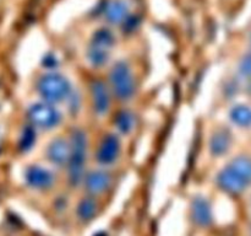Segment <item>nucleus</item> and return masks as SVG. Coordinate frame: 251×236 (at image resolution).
Returning <instances> with one entry per match:
<instances>
[{
	"label": "nucleus",
	"instance_id": "aec40b11",
	"mask_svg": "<svg viewBox=\"0 0 251 236\" xmlns=\"http://www.w3.org/2000/svg\"><path fill=\"white\" fill-rule=\"evenodd\" d=\"M240 71H242L244 75H249V74H251V57H247V58L242 61Z\"/></svg>",
	"mask_w": 251,
	"mask_h": 236
},
{
	"label": "nucleus",
	"instance_id": "f8f14e48",
	"mask_svg": "<svg viewBox=\"0 0 251 236\" xmlns=\"http://www.w3.org/2000/svg\"><path fill=\"white\" fill-rule=\"evenodd\" d=\"M191 214H193L194 221L200 226H207L212 221V211H211L210 204L205 198H201V197L194 199Z\"/></svg>",
	"mask_w": 251,
	"mask_h": 236
},
{
	"label": "nucleus",
	"instance_id": "9d476101",
	"mask_svg": "<svg viewBox=\"0 0 251 236\" xmlns=\"http://www.w3.org/2000/svg\"><path fill=\"white\" fill-rule=\"evenodd\" d=\"M83 179H85L86 189L95 196L103 193L105 189H108V187L110 186V182H112L110 175L105 172L104 170L91 171L90 174L83 177Z\"/></svg>",
	"mask_w": 251,
	"mask_h": 236
},
{
	"label": "nucleus",
	"instance_id": "6e6552de",
	"mask_svg": "<svg viewBox=\"0 0 251 236\" xmlns=\"http://www.w3.org/2000/svg\"><path fill=\"white\" fill-rule=\"evenodd\" d=\"M71 155L70 142L64 138H55L47 149V159L55 166H65L69 164Z\"/></svg>",
	"mask_w": 251,
	"mask_h": 236
},
{
	"label": "nucleus",
	"instance_id": "39448f33",
	"mask_svg": "<svg viewBox=\"0 0 251 236\" xmlns=\"http://www.w3.org/2000/svg\"><path fill=\"white\" fill-rule=\"evenodd\" d=\"M28 119L33 127L39 129H53L61 122V115L58 110L49 102H37L29 107Z\"/></svg>",
	"mask_w": 251,
	"mask_h": 236
},
{
	"label": "nucleus",
	"instance_id": "423d86ee",
	"mask_svg": "<svg viewBox=\"0 0 251 236\" xmlns=\"http://www.w3.org/2000/svg\"><path fill=\"white\" fill-rule=\"evenodd\" d=\"M120 149H122V144L117 135H105L97 150V161L104 166L114 164L119 157Z\"/></svg>",
	"mask_w": 251,
	"mask_h": 236
},
{
	"label": "nucleus",
	"instance_id": "f3484780",
	"mask_svg": "<svg viewBox=\"0 0 251 236\" xmlns=\"http://www.w3.org/2000/svg\"><path fill=\"white\" fill-rule=\"evenodd\" d=\"M92 44L110 49L113 47V44H114V37H113L112 32L107 31V30H100V31H98L97 33L95 34Z\"/></svg>",
	"mask_w": 251,
	"mask_h": 236
},
{
	"label": "nucleus",
	"instance_id": "4468645a",
	"mask_svg": "<svg viewBox=\"0 0 251 236\" xmlns=\"http://www.w3.org/2000/svg\"><path fill=\"white\" fill-rule=\"evenodd\" d=\"M110 49L103 48V47L96 46V44H91L90 49L87 52V58L88 61L92 64L96 68L103 66L109 59Z\"/></svg>",
	"mask_w": 251,
	"mask_h": 236
},
{
	"label": "nucleus",
	"instance_id": "9b49d317",
	"mask_svg": "<svg viewBox=\"0 0 251 236\" xmlns=\"http://www.w3.org/2000/svg\"><path fill=\"white\" fill-rule=\"evenodd\" d=\"M230 144H232V135L229 130L225 128L215 130L210 140V150L215 156H221L225 155L229 150Z\"/></svg>",
	"mask_w": 251,
	"mask_h": 236
},
{
	"label": "nucleus",
	"instance_id": "dca6fc26",
	"mask_svg": "<svg viewBox=\"0 0 251 236\" xmlns=\"http://www.w3.org/2000/svg\"><path fill=\"white\" fill-rule=\"evenodd\" d=\"M134 116L129 111H122L118 113L117 118H115V125H117L118 130L124 134H127L134 129Z\"/></svg>",
	"mask_w": 251,
	"mask_h": 236
},
{
	"label": "nucleus",
	"instance_id": "a211bd4d",
	"mask_svg": "<svg viewBox=\"0 0 251 236\" xmlns=\"http://www.w3.org/2000/svg\"><path fill=\"white\" fill-rule=\"evenodd\" d=\"M34 140H36V133H34L33 128H26L24 133H22L21 139H20V149L22 151H28L32 148V145L34 144Z\"/></svg>",
	"mask_w": 251,
	"mask_h": 236
},
{
	"label": "nucleus",
	"instance_id": "2eb2a0df",
	"mask_svg": "<svg viewBox=\"0 0 251 236\" xmlns=\"http://www.w3.org/2000/svg\"><path fill=\"white\" fill-rule=\"evenodd\" d=\"M97 213V203L93 198H83L77 206V216L82 221H88L95 218Z\"/></svg>",
	"mask_w": 251,
	"mask_h": 236
},
{
	"label": "nucleus",
	"instance_id": "f03ea898",
	"mask_svg": "<svg viewBox=\"0 0 251 236\" xmlns=\"http://www.w3.org/2000/svg\"><path fill=\"white\" fill-rule=\"evenodd\" d=\"M71 155L69 160V179L73 186H77L83 181L85 161L87 155V137L81 129H75L70 138Z\"/></svg>",
	"mask_w": 251,
	"mask_h": 236
},
{
	"label": "nucleus",
	"instance_id": "20e7f679",
	"mask_svg": "<svg viewBox=\"0 0 251 236\" xmlns=\"http://www.w3.org/2000/svg\"><path fill=\"white\" fill-rule=\"evenodd\" d=\"M109 83L113 93L120 101H129L135 93V79L126 61H118L109 74Z\"/></svg>",
	"mask_w": 251,
	"mask_h": 236
},
{
	"label": "nucleus",
	"instance_id": "f257e3e1",
	"mask_svg": "<svg viewBox=\"0 0 251 236\" xmlns=\"http://www.w3.org/2000/svg\"><path fill=\"white\" fill-rule=\"evenodd\" d=\"M217 183L228 193L238 194L245 191L251 183V159L238 156L232 160L218 174Z\"/></svg>",
	"mask_w": 251,
	"mask_h": 236
},
{
	"label": "nucleus",
	"instance_id": "412c9836",
	"mask_svg": "<svg viewBox=\"0 0 251 236\" xmlns=\"http://www.w3.org/2000/svg\"><path fill=\"white\" fill-rule=\"evenodd\" d=\"M249 90L251 91V81H250V84H249Z\"/></svg>",
	"mask_w": 251,
	"mask_h": 236
},
{
	"label": "nucleus",
	"instance_id": "ddd939ff",
	"mask_svg": "<svg viewBox=\"0 0 251 236\" xmlns=\"http://www.w3.org/2000/svg\"><path fill=\"white\" fill-rule=\"evenodd\" d=\"M229 117L234 124L242 128L251 127V108L244 105L233 107L229 112Z\"/></svg>",
	"mask_w": 251,
	"mask_h": 236
},
{
	"label": "nucleus",
	"instance_id": "1a4fd4ad",
	"mask_svg": "<svg viewBox=\"0 0 251 236\" xmlns=\"http://www.w3.org/2000/svg\"><path fill=\"white\" fill-rule=\"evenodd\" d=\"M93 110L97 115H105L110 106V95L107 85L100 80H95L91 85Z\"/></svg>",
	"mask_w": 251,
	"mask_h": 236
},
{
	"label": "nucleus",
	"instance_id": "7ed1b4c3",
	"mask_svg": "<svg viewBox=\"0 0 251 236\" xmlns=\"http://www.w3.org/2000/svg\"><path fill=\"white\" fill-rule=\"evenodd\" d=\"M37 90L46 102L59 103L70 96L71 86L63 75L49 73L42 76L37 84Z\"/></svg>",
	"mask_w": 251,
	"mask_h": 236
},
{
	"label": "nucleus",
	"instance_id": "6ab92c4d",
	"mask_svg": "<svg viewBox=\"0 0 251 236\" xmlns=\"http://www.w3.org/2000/svg\"><path fill=\"white\" fill-rule=\"evenodd\" d=\"M124 16V7L120 4H115L110 7L109 14H108V17H109L110 21L118 22L123 19Z\"/></svg>",
	"mask_w": 251,
	"mask_h": 236
},
{
	"label": "nucleus",
	"instance_id": "0eeeda50",
	"mask_svg": "<svg viewBox=\"0 0 251 236\" xmlns=\"http://www.w3.org/2000/svg\"><path fill=\"white\" fill-rule=\"evenodd\" d=\"M25 178H26L27 184L29 187L34 189H39V191L50 188L54 184V181H55V177H54V175L49 170L43 169V167L38 166V165L29 166L26 170Z\"/></svg>",
	"mask_w": 251,
	"mask_h": 236
}]
</instances>
